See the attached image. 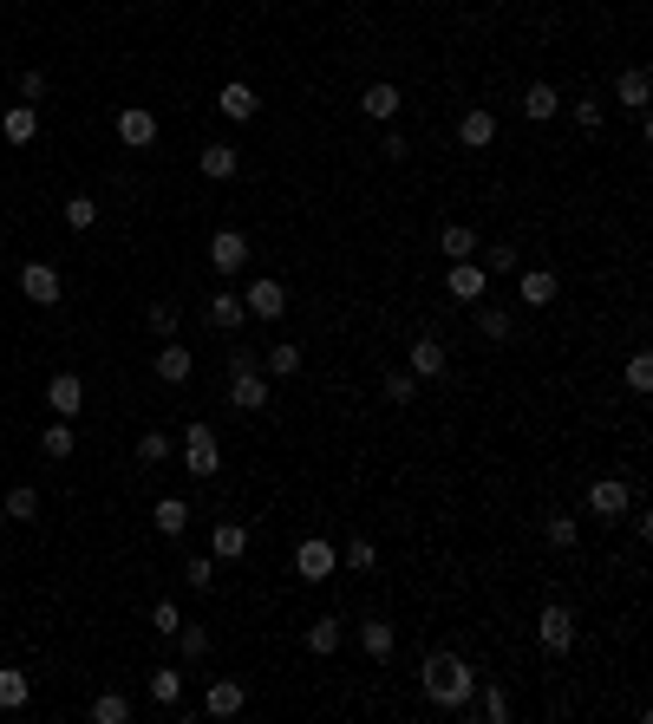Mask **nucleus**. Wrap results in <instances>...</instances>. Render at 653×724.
<instances>
[{"mask_svg":"<svg viewBox=\"0 0 653 724\" xmlns=\"http://www.w3.org/2000/svg\"><path fill=\"white\" fill-rule=\"evenodd\" d=\"M418 685H425V698L438 711H464V705H471V692H477V666L464 653H425Z\"/></svg>","mask_w":653,"mask_h":724,"instance_id":"obj_1","label":"nucleus"},{"mask_svg":"<svg viewBox=\"0 0 653 724\" xmlns=\"http://www.w3.org/2000/svg\"><path fill=\"white\" fill-rule=\"evenodd\" d=\"M334 568H340V548L327 542V535H307V542L294 548V574H301L307 588H320V581H327Z\"/></svg>","mask_w":653,"mask_h":724,"instance_id":"obj_2","label":"nucleus"},{"mask_svg":"<svg viewBox=\"0 0 653 724\" xmlns=\"http://www.w3.org/2000/svg\"><path fill=\"white\" fill-rule=\"evenodd\" d=\"M183 470H196V477H216V470H223V444H216L209 424H190V431H183Z\"/></svg>","mask_w":653,"mask_h":724,"instance_id":"obj_3","label":"nucleus"},{"mask_svg":"<svg viewBox=\"0 0 653 724\" xmlns=\"http://www.w3.org/2000/svg\"><path fill=\"white\" fill-rule=\"evenodd\" d=\"M209 268L223 274V281H236V274L249 268V235L242 229H216L209 235Z\"/></svg>","mask_w":653,"mask_h":724,"instance_id":"obj_4","label":"nucleus"},{"mask_svg":"<svg viewBox=\"0 0 653 724\" xmlns=\"http://www.w3.org/2000/svg\"><path fill=\"white\" fill-rule=\"evenodd\" d=\"M405 372H412L418 385H425V379H445V372H451L445 340H438V333H418V340H412V353H405Z\"/></svg>","mask_w":653,"mask_h":724,"instance_id":"obj_5","label":"nucleus"},{"mask_svg":"<svg viewBox=\"0 0 653 724\" xmlns=\"http://www.w3.org/2000/svg\"><path fill=\"white\" fill-rule=\"evenodd\" d=\"M536 640H542V653H569V646H575V614H569V607H562V601H549V607H542V614H536Z\"/></svg>","mask_w":653,"mask_h":724,"instance_id":"obj_6","label":"nucleus"},{"mask_svg":"<svg viewBox=\"0 0 653 724\" xmlns=\"http://www.w3.org/2000/svg\"><path fill=\"white\" fill-rule=\"evenodd\" d=\"M229 405L236 411H268V372L262 366H229Z\"/></svg>","mask_w":653,"mask_h":724,"instance_id":"obj_7","label":"nucleus"},{"mask_svg":"<svg viewBox=\"0 0 653 724\" xmlns=\"http://www.w3.org/2000/svg\"><path fill=\"white\" fill-rule=\"evenodd\" d=\"M484 287H490V274H484V261H451V268H445V294H451V301H464V307H477V301H484Z\"/></svg>","mask_w":653,"mask_h":724,"instance_id":"obj_8","label":"nucleus"},{"mask_svg":"<svg viewBox=\"0 0 653 724\" xmlns=\"http://www.w3.org/2000/svg\"><path fill=\"white\" fill-rule=\"evenodd\" d=\"M242 307H249V320H281L288 314V287H281L275 274H255L249 294H242Z\"/></svg>","mask_w":653,"mask_h":724,"instance_id":"obj_9","label":"nucleus"},{"mask_svg":"<svg viewBox=\"0 0 653 724\" xmlns=\"http://www.w3.org/2000/svg\"><path fill=\"white\" fill-rule=\"evenodd\" d=\"M20 294H27L33 307H59L66 281H59V268H53V261H27V268H20Z\"/></svg>","mask_w":653,"mask_h":724,"instance_id":"obj_10","label":"nucleus"},{"mask_svg":"<svg viewBox=\"0 0 653 724\" xmlns=\"http://www.w3.org/2000/svg\"><path fill=\"white\" fill-rule=\"evenodd\" d=\"M588 509H595L601 522H621L627 509H634V490H627L621 477H595L588 483Z\"/></svg>","mask_w":653,"mask_h":724,"instance_id":"obj_11","label":"nucleus"},{"mask_svg":"<svg viewBox=\"0 0 653 724\" xmlns=\"http://www.w3.org/2000/svg\"><path fill=\"white\" fill-rule=\"evenodd\" d=\"M118 144H125V151H151L157 144V111L151 105H125L118 111Z\"/></svg>","mask_w":653,"mask_h":724,"instance_id":"obj_12","label":"nucleus"},{"mask_svg":"<svg viewBox=\"0 0 653 724\" xmlns=\"http://www.w3.org/2000/svg\"><path fill=\"white\" fill-rule=\"evenodd\" d=\"M46 411H53V418H79L85 411V379L79 372H53V379H46Z\"/></svg>","mask_w":653,"mask_h":724,"instance_id":"obj_13","label":"nucleus"},{"mask_svg":"<svg viewBox=\"0 0 653 724\" xmlns=\"http://www.w3.org/2000/svg\"><path fill=\"white\" fill-rule=\"evenodd\" d=\"M360 111H366L373 124H392V118L405 111V92H399V85H386V79H379V85H366V92H360Z\"/></svg>","mask_w":653,"mask_h":724,"instance_id":"obj_14","label":"nucleus"},{"mask_svg":"<svg viewBox=\"0 0 653 724\" xmlns=\"http://www.w3.org/2000/svg\"><path fill=\"white\" fill-rule=\"evenodd\" d=\"M242 705H249V685H242V679H216V685L203 692V711H209V718H236Z\"/></svg>","mask_w":653,"mask_h":724,"instance_id":"obj_15","label":"nucleus"},{"mask_svg":"<svg viewBox=\"0 0 653 724\" xmlns=\"http://www.w3.org/2000/svg\"><path fill=\"white\" fill-rule=\"evenodd\" d=\"M614 98H621V105L640 118V111H647V98H653V72H647V66H627L621 79H614Z\"/></svg>","mask_w":653,"mask_h":724,"instance_id":"obj_16","label":"nucleus"},{"mask_svg":"<svg viewBox=\"0 0 653 724\" xmlns=\"http://www.w3.org/2000/svg\"><path fill=\"white\" fill-rule=\"evenodd\" d=\"M209 327H216V333H242V327H249V307H242L236 287H223V294L209 301Z\"/></svg>","mask_w":653,"mask_h":724,"instance_id":"obj_17","label":"nucleus"},{"mask_svg":"<svg viewBox=\"0 0 653 724\" xmlns=\"http://www.w3.org/2000/svg\"><path fill=\"white\" fill-rule=\"evenodd\" d=\"M490 137H497V111L471 105V111H464V118H458V144H464V151H484Z\"/></svg>","mask_w":653,"mask_h":724,"instance_id":"obj_18","label":"nucleus"},{"mask_svg":"<svg viewBox=\"0 0 653 724\" xmlns=\"http://www.w3.org/2000/svg\"><path fill=\"white\" fill-rule=\"evenodd\" d=\"M196 170H203L209 183H229L242 170V151L236 144H203V157H196Z\"/></svg>","mask_w":653,"mask_h":724,"instance_id":"obj_19","label":"nucleus"},{"mask_svg":"<svg viewBox=\"0 0 653 724\" xmlns=\"http://www.w3.org/2000/svg\"><path fill=\"white\" fill-rule=\"evenodd\" d=\"M216 111H223L229 124H249L255 111H262V98H255V85H242V79H236V85H223V98H216Z\"/></svg>","mask_w":653,"mask_h":724,"instance_id":"obj_20","label":"nucleus"},{"mask_svg":"<svg viewBox=\"0 0 653 724\" xmlns=\"http://www.w3.org/2000/svg\"><path fill=\"white\" fill-rule=\"evenodd\" d=\"M340 640H347V620H334V614H327V620H314V627L301 633V646H307V653H314V659L340 653Z\"/></svg>","mask_w":653,"mask_h":724,"instance_id":"obj_21","label":"nucleus"},{"mask_svg":"<svg viewBox=\"0 0 653 724\" xmlns=\"http://www.w3.org/2000/svg\"><path fill=\"white\" fill-rule=\"evenodd\" d=\"M0 137H7V144H33V137H40V111L33 105H7L0 111Z\"/></svg>","mask_w":653,"mask_h":724,"instance_id":"obj_22","label":"nucleus"},{"mask_svg":"<svg viewBox=\"0 0 653 724\" xmlns=\"http://www.w3.org/2000/svg\"><path fill=\"white\" fill-rule=\"evenodd\" d=\"M151 529L157 535H183L190 529V503H183V496H157L151 503Z\"/></svg>","mask_w":653,"mask_h":724,"instance_id":"obj_23","label":"nucleus"},{"mask_svg":"<svg viewBox=\"0 0 653 724\" xmlns=\"http://www.w3.org/2000/svg\"><path fill=\"white\" fill-rule=\"evenodd\" d=\"M190 372H196L190 346H183V340H164V353H157V379H164V385H183Z\"/></svg>","mask_w":653,"mask_h":724,"instance_id":"obj_24","label":"nucleus"},{"mask_svg":"<svg viewBox=\"0 0 653 724\" xmlns=\"http://www.w3.org/2000/svg\"><path fill=\"white\" fill-rule=\"evenodd\" d=\"M438 248H445V261H471L484 242H477L471 222H445V229H438Z\"/></svg>","mask_w":653,"mask_h":724,"instance_id":"obj_25","label":"nucleus"},{"mask_svg":"<svg viewBox=\"0 0 653 724\" xmlns=\"http://www.w3.org/2000/svg\"><path fill=\"white\" fill-rule=\"evenodd\" d=\"M392 646H399V633H392V620H360V653L366 659H392Z\"/></svg>","mask_w":653,"mask_h":724,"instance_id":"obj_26","label":"nucleus"},{"mask_svg":"<svg viewBox=\"0 0 653 724\" xmlns=\"http://www.w3.org/2000/svg\"><path fill=\"white\" fill-rule=\"evenodd\" d=\"M556 111H562V92H556V85H529V92H523V118L529 124H549V118H556Z\"/></svg>","mask_w":653,"mask_h":724,"instance_id":"obj_27","label":"nucleus"},{"mask_svg":"<svg viewBox=\"0 0 653 724\" xmlns=\"http://www.w3.org/2000/svg\"><path fill=\"white\" fill-rule=\"evenodd\" d=\"M72 444H79V438H72V424H66V418L40 424V457H46V464H66V457H72Z\"/></svg>","mask_w":653,"mask_h":724,"instance_id":"obj_28","label":"nucleus"},{"mask_svg":"<svg viewBox=\"0 0 653 724\" xmlns=\"http://www.w3.org/2000/svg\"><path fill=\"white\" fill-rule=\"evenodd\" d=\"M209 555H216V561L249 555V529H242V522H216V535H209Z\"/></svg>","mask_w":653,"mask_h":724,"instance_id":"obj_29","label":"nucleus"},{"mask_svg":"<svg viewBox=\"0 0 653 724\" xmlns=\"http://www.w3.org/2000/svg\"><path fill=\"white\" fill-rule=\"evenodd\" d=\"M556 274H549V268H523V307H549V301H556Z\"/></svg>","mask_w":653,"mask_h":724,"instance_id":"obj_30","label":"nucleus"},{"mask_svg":"<svg viewBox=\"0 0 653 724\" xmlns=\"http://www.w3.org/2000/svg\"><path fill=\"white\" fill-rule=\"evenodd\" d=\"M262 372H268V379H294V372H301V346H294V340H281V346H268V359H262Z\"/></svg>","mask_w":653,"mask_h":724,"instance_id":"obj_31","label":"nucleus"},{"mask_svg":"<svg viewBox=\"0 0 653 724\" xmlns=\"http://www.w3.org/2000/svg\"><path fill=\"white\" fill-rule=\"evenodd\" d=\"M92 724H131V698L125 692H98L92 698Z\"/></svg>","mask_w":653,"mask_h":724,"instance_id":"obj_32","label":"nucleus"},{"mask_svg":"<svg viewBox=\"0 0 653 724\" xmlns=\"http://www.w3.org/2000/svg\"><path fill=\"white\" fill-rule=\"evenodd\" d=\"M27 692H33L27 672H20V666H0V711H20V705H27Z\"/></svg>","mask_w":653,"mask_h":724,"instance_id":"obj_33","label":"nucleus"},{"mask_svg":"<svg viewBox=\"0 0 653 724\" xmlns=\"http://www.w3.org/2000/svg\"><path fill=\"white\" fill-rule=\"evenodd\" d=\"M510 327H516L510 307H484L477 301V333H484V340H510Z\"/></svg>","mask_w":653,"mask_h":724,"instance_id":"obj_34","label":"nucleus"},{"mask_svg":"<svg viewBox=\"0 0 653 724\" xmlns=\"http://www.w3.org/2000/svg\"><path fill=\"white\" fill-rule=\"evenodd\" d=\"M7 516H14V522H40V490H33V483L7 490Z\"/></svg>","mask_w":653,"mask_h":724,"instance_id":"obj_35","label":"nucleus"},{"mask_svg":"<svg viewBox=\"0 0 653 724\" xmlns=\"http://www.w3.org/2000/svg\"><path fill=\"white\" fill-rule=\"evenodd\" d=\"M542 535H549V548H562V555H569V548H575V535H582V529H575V516H569V509H556V516L542 522Z\"/></svg>","mask_w":653,"mask_h":724,"instance_id":"obj_36","label":"nucleus"},{"mask_svg":"<svg viewBox=\"0 0 653 724\" xmlns=\"http://www.w3.org/2000/svg\"><path fill=\"white\" fill-rule=\"evenodd\" d=\"M59 216H66L72 235H85V229L98 222V203H92V196H66V209H59Z\"/></svg>","mask_w":653,"mask_h":724,"instance_id":"obj_37","label":"nucleus"},{"mask_svg":"<svg viewBox=\"0 0 653 724\" xmlns=\"http://www.w3.org/2000/svg\"><path fill=\"white\" fill-rule=\"evenodd\" d=\"M151 698H157V705H177V698H183V672L177 666H157L151 672Z\"/></svg>","mask_w":653,"mask_h":724,"instance_id":"obj_38","label":"nucleus"},{"mask_svg":"<svg viewBox=\"0 0 653 724\" xmlns=\"http://www.w3.org/2000/svg\"><path fill=\"white\" fill-rule=\"evenodd\" d=\"M183 581H190L196 594L216 588V555H190V561H183Z\"/></svg>","mask_w":653,"mask_h":724,"instance_id":"obj_39","label":"nucleus"},{"mask_svg":"<svg viewBox=\"0 0 653 724\" xmlns=\"http://www.w3.org/2000/svg\"><path fill=\"white\" fill-rule=\"evenodd\" d=\"M177 320H183V314H177V307H170V301H157V307H151V314H144V327H151V333H157V340H177Z\"/></svg>","mask_w":653,"mask_h":724,"instance_id":"obj_40","label":"nucleus"},{"mask_svg":"<svg viewBox=\"0 0 653 724\" xmlns=\"http://www.w3.org/2000/svg\"><path fill=\"white\" fill-rule=\"evenodd\" d=\"M340 561H347V568H360V574H366V568H373V561H379V548L366 542V535H353V542L340 548Z\"/></svg>","mask_w":653,"mask_h":724,"instance_id":"obj_41","label":"nucleus"},{"mask_svg":"<svg viewBox=\"0 0 653 724\" xmlns=\"http://www.w3.org/2000/svg\"><path fill=\"white\" fill-rule=\"evenodd\" d=\"M386 398H392V405H412V398H418V379H412V372H386Z\"/></svg>","mask_w":653,"mask_h":724,"instance_id":"obj_42","label":"nucleus"},{"mask_svg":"<svg viewBox=\"0 0 653 724\" xmlns=\"http://www.w3.org/2000/svg\"><path fill=\"white\" fill-rule=\"evenodd\" d=\"M177 627H183L177 601H157V607H151V633H164V640H177Z\"/></svg>","mask_w":653,"mask_h":724,"instance_id":"obj_43","label":"nucleus"},{"mask_svg":"<svg viewBox=\"0 0 653 724\" xmlns=\"http://www.w3.org/2000/svg\"><path fill=\"white\" fill-rule=\"evenodd\" d=\"M164 457H170V438L164 431H144L138 438V464H164Z\"/></svg>","mask_w":653,"mask_h":724,"instance_id":"obj_44","label":"nucleus"},{"mask_svg":"<svg viewBox=\"0 0 653 724\" xmlns=\"http://www.w3.org/2000/svg\"><path fill=\"white\" fill-rule=\"evenodd\" d=\"M477 255H484V274H510V268H516V248H510V242H497V248H477Z\"/></svg>","mask_w":653,"mask_h":724,"instance_id":"obj_45","label":"nucleus"},{"mask_svg":"<svg viewBox=\"0 0 653 724\" xmlns=\"http://www.w3.org/2000/svg\"><path fill=\"white\" fill-rule=\"evenodd\" d=\"M627 385H634V392H653V353H634V359H627Z\"/></svg>","mask_w":653,"mask_h":724,"instance_id":"obj_46","label":"nucleus"},{"mask_svg":"<svg viewBox=\"0 0 653 724\" xmlns=\"http://www.w3.org/2000/svg\"><path fill=\"white\" fill-rule=\"evenodd\" d=\"M177 646H183V659H203L209 653V627H177Z\"/></svg>","mask_w":653,"mask_h":724,"instance_id":"obj_47","label":"nucleus"},{"mask_svg":"<svg viewBox=\"0 0 653 724\" xmlns=\"http://www.w3.org/2000/svg\"><path fill=\"white\" fill-rule=\"evenodd\" d=\"M484 718H490V724L510 718V692H503V685H484Z\"/></svg>","mask_w":653,"mask_h":724,"instance_id":"obj_48","label":"nucleus"},{"mask_svg":"<svg viewBox=\"0 0 653 724\" xmlns=\"http://www.w3.org/2000/svg\"><path fill=\"white\" fill-rule=\"evenodd\" d=\"M20 98H46V72H40V66L20 72Z\"/></svg>","mask_w":653,"mask_h":724,"instance_id":"obj_49","label":"nucleus"},{"mask_svg":"<svg viewBox=\"0 0 653 724\" xmlns=\"http://www.w3.org/2000/svg\"><path fill=\"white\" fill-rule=\"evenodd\" d=\"M575 124H582V131H601V105H595V98H582V105H575Z\"/></svg>","mask_w":653,"mask_h":724,"instance_id":"obj_50","label":"nucleus"},{"mask_svg":"<svg viewBox=\"0 0 653 724\" xmlns=\"http://www.w3.org/2000/svg\"><path fill=\"white\" fill-rule=\"evenodd\" d=\"M379 157H392V164H405V137H399V131H386V137H379Z\"/></svg>","mask_w":653,"mask_h":724,"instance_id":"obj_51","label":"nucleus"},{"mask_svg":"<svg viewBox=\"0 0 653 724\" xmlns=\"http://www.w3.org/2000/svg\"><path fill=\"white\" fill-rule=\"evenodd\" d=\"M627 522H634L640 542H653V516H647V509H627Z\"/></svg>","mask_w":653,"mask_h":724,"instance_id":"obj_52","label":"nucleus"},{"mask_svg":"<svg viewBox=\"0 0 653 724\" xmlns=\"http://www.w3.org/2000/svg\"><path fill=\"white\" fill-rule=\"evenodd\" d=\"M0 640H7V627H0Z\"/></svg>","mask_w":653,"mask_h":724,"instance_id":"obj_53","label":"nucleus"},{"mask_svg":"<svg viewBox=\"0 0 653 724\" xmlns=\"http://www.w3.org/2000/svg\"><path fill=\"white\" fill-rule=\"evenodd\" d=\"M0 111H7V98H0Z\"/></svg>","mask_w":653,"mask_h":724,"instance_id":"obj_54","label":"nucleus"}]
</instances>
